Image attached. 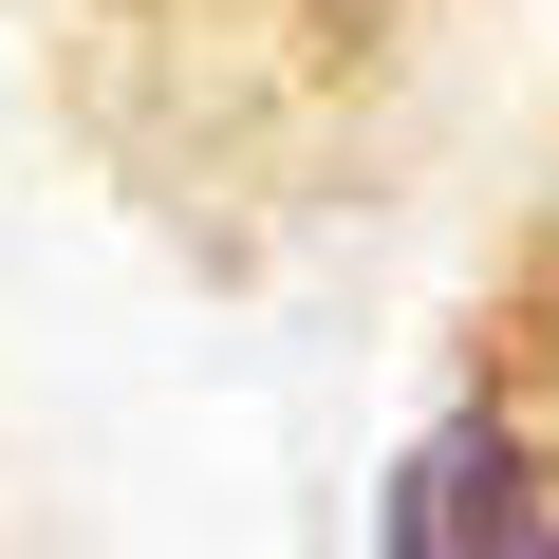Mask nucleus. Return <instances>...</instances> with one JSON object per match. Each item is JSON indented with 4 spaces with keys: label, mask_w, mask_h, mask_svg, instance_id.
<instances>
[{
    "label": "nucleus",
    "mask_w": 559,
    "mask_h": 559,
    "mask_svg": "<svg viewBox=\"0 0 559 559\" xmlns=\"http://www.w3.org/2000/svg\"><path fill=\"white\" fill-rule=\"evenodd\" d=\"M392 559H559V466L503 411H448L392 485Z\"/></svg>",
    "instance_id": "1"
}]
</instances>
